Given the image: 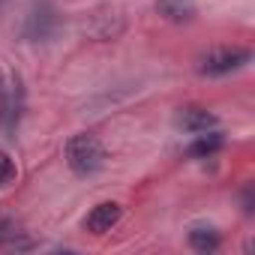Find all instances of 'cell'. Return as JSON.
<instances>
[{
    "instance_id": "1",
    "label": "cell",
    "mask_w": 255,
    "mask_h": 255,
    "mask_svg": "<svg viewBox=\"0 0 255 255\" xmlns=\"http://www.w3.org/2000/svg\"><path fill=\"white\" fill-rule=\"evenodd\" d=\"M66 165L78 177H93L105 168V147L96 135L81 132L66 141Z\"/></svg>"
},
{
    "instance_id": "2",
    "label": "cell",
    "mask_w": 255,
    "mask_h": 255,
    "mask_svg": "<svg viewBox=\"0 0 255 255\" xmlns=\"http://www.w3.org/2000/svg\"><path fill=\"white\" fill-rule=\"evenodd\" d=\"M249 60H252V54L246 48H213L198 60V72L207 78H222V75L246 69Z\"/></svg>"
},
{
    "instance_id": "3",
    "label": "cell",
    "mask_w": 255,
    "mask_h": 255,
    "mask_svg": "<svg viewBox=\"0 0 255 255\" xmlns=\"http://www.w3.org/2000/svg\"><path fill=\"white\" fill-rule=\"evenodd\" d=\"M60 30V15L57 9L48 3V0H39V3H33L27 21H24V36L30 42H48L54 39V33Z\"/></svg>"
},
{
    "instance_id": "4",
    "label": "cell",
    "mask_w": 255,
    "mask_h": 255,
    "mask_svg": "<svg viewBox=\"0 0 255 255\" xmlns=\"http://www.w3.org/2000/svg\"><path fill=\"white\" fill-rule=\"evenodd\" d=\"M174 123L180 126L183 132L198 135V132H207V129H213V126H216V114L207 111V108H201V105H183V108L177 111Z\"/></svg>"
},
{
    "instance_id": "5",
    "label": "cell",
    "mask_w": 255,
    "mask_h": 255,
    "mask_svg": "<svg viewBox=\"0 0 255 255\" xmlns=\"http://www.w3.org/2000/svg\"><path fill=\"white\" fill-rule=\"evenodd\" d=\"M120 216H123V207H120L117 201H102V204H96V207L87 213L84 228H87L90 234H105V231H111V228L120 222Z\"/></svg>"
},
{
    "instance_id": "6",
    "label": "cell",
    "mask_w": 255,
    "mask_h": 255,
    "mask_svg": "<svg viewBox=\"0 0 255 255\" xmlns=\"http://www.w3.org/2000/svg\"><path fill=\"white\" fill-rule=\"evenodd\" d=\"M18 105H21L18 81H12V84L0 81V126H3L6 132H15V123H18Z\"/></svg>"
},
{
    "instance_id": "7",
    "label": "cell",
    "mask_w": 255,
    "mask_h": 255,
    "mask_svg": "<svg viewBox=\"0 0 255 255\" xmlns=\"http://www.w3.org/2000/svg\"><path fill=\"white\" fill-rule=\"evenodd\" d=\"M222 144H225L222 132L207 129V132H198V135H195V141L186 147V153H189V156H195V159H207V156H213L216 150H222Z\"/></svg>"
},
{
    "instance_id": "8",
    "label": "cell",
    "mask_w": 255,
    "mask_h": 255,
    "mask_svg": "<svg viewBox=\"0 0 255 255\" xmlns=\"http://www.w3.org/2000/svg\"><path fill=\"white\" fill-rule=\"evenodd\" d=\"M219 243H222V237H219V231L210 228V225H195V228L189 231V246H192L195 252H216Z\"/></svg>"
},
{
    "instance_id": "9",
    "label": "cell",
    "mask_w": 255,
    "mask_h": 255,
    "mask_svg": "<svg viewBox=\"0 0 255 255\" xmlns=\"http://www.w3.org/2000/svg\"><path fill=\"white\" fill-rule=\"evenodd\" d=\"M0 243H3V246H12V249L30 246V243L24 240V231H21L15 222H0Z\"/></svg>"
},
{
    "instance_id": "10",
    "label": "cell",
    "mask_w": 255,
    "mask_h": 255,
    "mask_svg": "<svg viewBox=\"0 0 255 255\" xmlns=\"http://www.w3.org/2000/svg\"><path fill=\"white\" fill-rule=\"evenodd\" d=\"M15 177H18V165H15V159H12L6 150H0V189L12 186Z\"/></svg>"
}]
</instances>
